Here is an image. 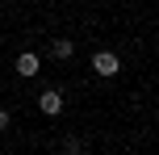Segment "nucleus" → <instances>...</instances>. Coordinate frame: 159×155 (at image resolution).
Wrapping results in <instances>:
<instances>
[{"label":"nucleus","instance_id":"obj_1","mask_svg":"<svg viewBox=\"0 0 159 155\" xmlns=\"http://www.w3.org/2000/svg\"><path fill=\"white\" fill-rule=\"evenodd\" d=\"M92 71L101 75V80H113V75L121 71V59L113 55V50H96L92 55Z\"/></svg>","mask_w":159,"mask_h":155},{"label":"nucleus","instance_id":"obj_2","mask_svg":"<svg viewBox=\"0 0 159 155\" xmlns=\"http://www.w3.org/2000/svg\"><path fill=\"white\" fill-rule=\"evenodd\" d=\"M63 101H67V97H63V92L55 88V84L38 92V109H42V113H46V117H59V113H63Z\"/></svg>","mask_w":159,"mask_h":155},{"label":"nucleus","instance_id":"obj_3","mask_svg":"<svg viewBox=\"0 0 159 155\" xmlns=\"http://www.w3.org/2000/svg\"><path fill=\"white\" fill-rule=\"evenodd\" d=\"M13 71L21 75V80H34V75H42V55H34V50H21L13 63Z\"/></svg>","mask_w":159,"mask_h":155},{"label":"nucleus","instance_id":"obj_4","mask_svg":"<svg viewBox=\"0 0 159 155\" xmlns=\"http://www.w3.org/2000/svg\"><path fill=\"white\" fill-rule=\"evenodd\" d=\"M50 59H55V63H71L75 59V42L71 38H55L50 42Z\"/></svg>","mask_w":159,"mask_h":155},{"label":"nucleus","instance_id":"obj_5","mask_svg":"<svg viewBox=\"0 0 159 155\" xmlns=\"http://www.w3.org/2000/svg\"><path fill=\"white\" fill-rule=\"evenodd\" d=\"M8 122H13V113H8V109H4V105H0V134H4V130H8Z\"/></svg>","mask_w":159,"mask_h":155}]
</instances>
